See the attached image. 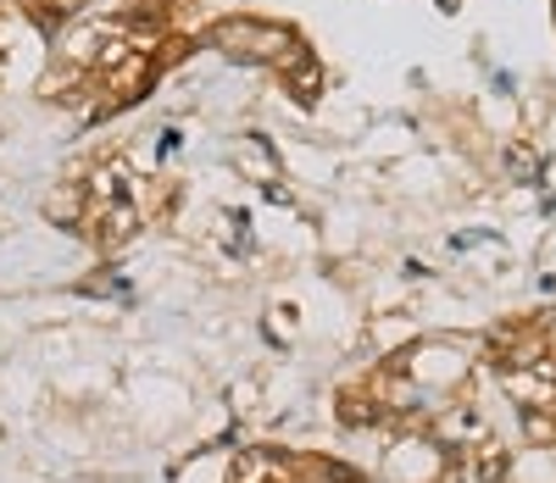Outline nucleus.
Wrapping results in <instances>:
<instances>
[{"label":"nucleus","mask_w":556,"mask_h":483,"mask_svg":"<svg viewBox=\"0 0 556 483\" xmlns=\"http://www.w3.org/2000/svg\"><path fill=\"white\" fill-rule=\"evenodd\" d=\"M217 39L228 45V51H251V56H295L290 51V34L256 28V23H228V28H217Z\"/></svg>","instance_id":"nucleus-1"},{"label":"nucleus","mask_w":556,"mask_h":483,"mask_svg":"<svg viewBox=\"0 0 556 483\" xmlns=\"http://www.w3.org/2000/svg\"><path fill=\"white\" fill-rule=\"evenodd\" d=\"M484 422H479V411H456L451 422H445V440H468V433H479Z\"/></svg>","instance_id":"nucleus-2"},{"label":"nucleus","mask_w":556,"mask_h":483,"mask_svg":"<svg viewBox=\"0 0 556 483\" xmlns=\"http://www.w3.org/2000/svg\"><path fill=\"white\" fill-rule=\"evenodd\" d=\"M340 417H345V422H379V406H362V401H345V406H340Z\"/></svg>","instance_id":"nucleus-3"},{"label":"nucleus","mask_w":556,"mask_h":483,"mask_svg":"<svg viewBox=\"0 0 556 483\" xmlns=\"http://www.w3.org/2000/svg\"><path fill=\"white\" fill-rule=\"evenodd\" d=\"M523 428L534 433V440H551V433H556V422H551V417H540V411H534V417H523Z\"/></svg>","instance_id":"nucleus-4"}]
</instances>
